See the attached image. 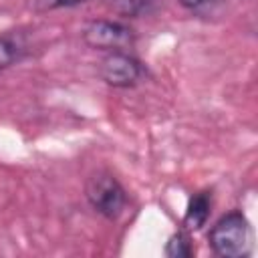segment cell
<instances>
[{
	"mask_svg": "<svg viewBox=\"0 0 258 258\" xmlns=\"http://www.w3.org/2000/svg\"><path fill=\"white\" fill-rule=\"evenodd\" d=\"M208 244L220 258H246L252 252L250 222L240 210L224 214L210 230Z\"/></svg>",
	"mask_w": 258,
	"mask_h": 258,
	"instance_id": "1",
	"label": "cell"
},
{
	"mask_svg": "<svg viewBox=\"0 0 258 258\" xmlns=\"http://www.w3.org/2000/svg\"><path fill=\"white\" fill-rule=\"evenodd\" d=\"M85 198L91 208L107 220H117L127 206V191L109 171H95L85 183Z\"/></svg>",
	"mask_w": 258,
	"mask_h": 258,
	"instance_id": "2",
	"label": "cell"
},
{
	"mask_svg": "<svg viewBox=\"0 0 258 258\" xmlns=\"http://www.w3.org/2000/svg\"><path fill=\"white\" fill-rule=\"evenodd\" d=\"M145 69L139 58L125 50H111L99 62V77L113 89H129L137 85Z\"/></svg>",
	"mask_w": 258,
	"mask_h": 258,
	"instance_id": "3",
	"label": "cell"
},
{
	"mask_svg": "<svg viewBox=\"0 0 258 258\" xmlns=\"http://www.w3.org/2000/svg\"><path fill=\"white\" fill-rule=\"evenodd\" d=\"M83 42L89 48L105 50V52L125 50L129 46H133L135 34L123 22H115V20H93L83 30Z\"/></svg>",
	"mask_w": 258,
	"mask_h": 258,
	"instance_id": "4",
	"label": "cell"
},
{
	"mask_svg": "<svg viewBox=\"0 0 258 258\" xmlns=\"http://www.w3.org/2000/svg\"><path fill=\"white\" fill-rule=\"evenodd\" d=\"M212 212V191H198L189 198L185 214H183V230H200L206 226Z\"/></svg>",
	"mask_w": 258,
	"mask_h": 258,
	"instance_id": "5",
	"label": "cell"
},
{
	"mask_svg": "<svg viewBox=\"0 0 258 258\" xmlns=\"http://www.w3.org/2000/svg\"><path fill=\"white\" fill-rule=\"evenodd\" d=\"M194 244H191V238L187 236V232L179 230V232H173L167 242H165V248H163V254L169 256V258H191L194 256Z\"/></svg>",
	"mask_w": 258,
	"mask_h": 258,
	"instance_id": "6",
	"label": "cell"
},
{
	"mask_svg": "<svg viewBox=\"0 0 258 258\" xmlns=\"http://www.w3.org/2000/svg\"><path fill=\"white\" fill-rule=\"evenodd\" d=\"M155 0H107L109 8L113 12H117L123 18H135L141 16L143 12H147L151 8Z\"/></svg>",
	"mask_w": 258,
	"mask_h": 258,
	"instance_id": "7",
	"label": "cell"
},
{
	"mask_svg": "<svg viewBox=\"0 0 258 258\" xmlns=\"http://www.w3.org/2000/svg\"><path fill=\"white\" fill-rule=\"evenodd\" d=\"M22 56V46L12 36H0V71L12 67Z\"/></svg>",
	"mask_w": 258,
	"mask_h": 258,
	"instance_id": "8",
	"label": "cell"
},
{
	"mask_svg": "<svg viewBox=\"0 0 258 258\" xmlns=\"http://www.w3.org/2000/svg\"><path fill=\"white\" fill-rule=\"evenodd\" d=\"M85 2H89V0H32L30 6L36 12H52V10H60V8H75Z\"/></svg>",
	"mask_w": 258,
	"mask_h": 258,
	"instance_id": "9",
	"label": "cell"
},
{
	"mask_svg": "<svg viewBox=\"0 0 258 258\" xmlns=\"http://www.w3.org/2000/svg\"><path fill=\"white\" fill-rule=\"evenodd\" d=\"M183 8H187V10H198L200 6H204L208 0H177Z\"/></svg>",
	"mask_w": 258,
	"mask_h": 258,
	"instance_id": "10",
	"label": "cell"
}]
</instances>
